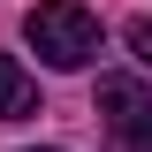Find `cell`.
I'll return each mask as SVG.
<instances>
[{"label": "cell", "instance_id": "cell-1", "mask_svg": "<svg viewBox=\"0 0 152 152\" xmlns=\"http://www.w3.org/2000/svg\"><path fill=\"white\" fill-rule=\"evenodd\" d=\"M23 38L38 46L46 69H91V53H99V15L76 8V0H46V8L23 15Z\"/></svg>", "mask_w": 152, "mask_h": 152}, {"label": "cell", "instance_id": "cell-2", "mask_svg": "<svg viewBox=\"0 0 152 152\" xmlns=\"http://www.w3.org/2000/svg\"><path fill=\"white\" fill-rule=\"evenodd\" d=\"M99 129L114 152H152V91L137 76H99Z\"/></svg>", "mask_w": 152, "mask_h": 152}, {"label": "cell", "instance_id": "cell-3", "mask_svg": "<svg viewBox=\"0 0 152 152\" xmlns=\"http://www.w3.org/2000/svg\"><path fill=\"white\" fill-rule=\"evenodd\" d=\"M23 114H38V84L23 76L15 53H0V122H23Z\"/></svg>", "mask_w": 152, "mask_h": 152}, {"label": "cell", "instance_id": "cell-4", "mask_svg": "<svg viewBox=\"0 0 152 152\" xmlns=\"http://www.w3.org/2000/svg\"><path fill=\"white\" fill-rule=\"evenodd\" d=\"M129 53L152 69V15H137V23H129Z\"/></svg>", "mask_w": 152, "mask_h": 152}, {"label": "cell", "instance_id": "cell-5", "mask_svg": "<svg viewBox=\"0 0 152 152\" xmlns=\"http://www.w3.org/2000/svg\"><path fill=\"white\" fill-rule=\"evenodd\" d=\"M38 152H61V145H38Z\"/></svg>", "mask_w": 152, "mask_h": 152}]
</instances>
